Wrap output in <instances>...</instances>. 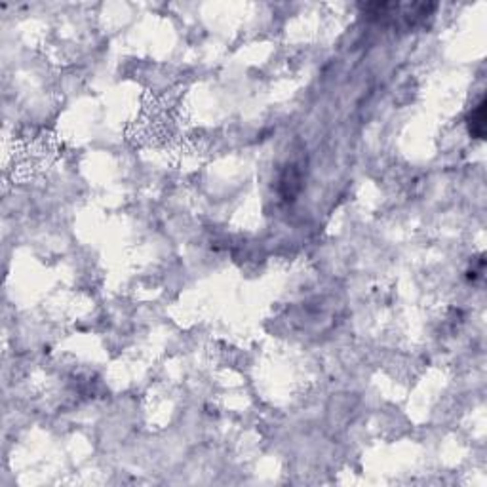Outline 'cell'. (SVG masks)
I'll return each instance as SVG.
<instances>
[{
  "label": "cell",
  "instance_id": "1",
  "mask_svg": "<svg viewBox=\"0 0 487 487\" xmlns=\"http://www.w3.org/2000/svg\"><path fill=\"white\" fill-rule=\"evenodd\" d=\"M472 118L476 122H472V124H470V132H472L474 135L481 137V135H483V120H485V116H483V103H480V105H478L476 113L472 114Z\"/></svg>",
  "mask_w": 487,
  "mask_h": 487
}]
</instances>
